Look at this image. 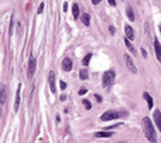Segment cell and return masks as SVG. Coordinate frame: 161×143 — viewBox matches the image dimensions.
Instances as JSON below:
<instances>
[{"label": "cell", "mask_w": 161, "mask_h": 143, "mask_svg": "<svg viewBox=\"0 0 161 143\" xmlns=\"http://www.w3.org/2000/svg\"><path fill=\"white\" fill-rule=\"evenodd\" d=\"M79 78L82 79V81H85V79H88V78H89V74H88L86 70H83V68L80 70V71H79Z\"/></svg>", "instance_id": "obj_18"}, {"label": "cell", "mask_w": 161, "mask_h": 143, "mask_svg": "<svg viewBox=\"0 0 161 143\" xmlns=\"http://www.w3.org/2000/svg\"><path fill=\"white\" fill-rule=\"evenodd\" d=\"M153 119H154L155 125H157V128H158V131L161 132V112L158 111V109H155L154 113H153Z\"/></svg>", "instance_id": "obj_8"}, {"label": "cell", "mask_w": 161, "mask_h": 143, "mask_svg": "<svg viewBox=\"0 0 161 143\" xmlns=\"http://www.w3.org/2000/svg\"><path fill=\"white\" fill-rule=\"evenodd\" d=\"M143 96H144V99L147 101V105H149V109L151 111L153 109V106H154V101H153V98H151V95H150L149 92H144L143 94Z\"/></svg>", "instance_id": "obj_10"}, {"label": "cell", "mask_w": 161, "mask_h": 143, "mask_svg": "<svg viewBox=\"0 0 161 143\" xmlns=\"http://www.w3.org/2000/svg\"><path fill=\"white\" fill-rule=\"evenodd\" d=\"M110 3V6H116V0H108Z\"/></svg>", "instance_id": "obj_26"}, {"label": "cell", "mask_w": 161, "mask_h": 143, "mask_svg": "<svg viewBox=\"0 0 161 143\" xmlns=\"http://www.w3.org/2000/svg\"><path fill=\"white\" fill-rule=\"evenodd\" d=\"M72 16H74V18H79V6L78 4L72 6Z\"/></svg>", "instance_id": "obj_16"}, {"label": "cell", "mask_w": 161, "mask_h": 143, "mask_svg": "<svg viewBox=\"0 0 161 143\" xmlns=\"http://www.w3.org/2000/svg\"><path fill=\"white\" fill-rule=\"evenodd\" d=\"M86 92H88L86 88H80V89H79V95H85Z\"/></svg>", "instance_id": "obj_23"}, {"label": "cell", "mask_w": 161, "mask_h": 143, "mask_svg": "<svg viewBox=\"0 0 161 143\" xmlns=\"http://www.w3.org/2000/svg\"><path fill=\"white\" fill-rule=\"evenodd\" d=\"M124 44H126V47L129 48V50H130V51H132V54H136V50H134V47H133V44L132 43H130V40H129V38H124Z\"/></svg>", "instance_id": "obj_17"}, {"label": "cell", "mask_w": 161, "mask_h": 143, "mask_svg": "<svg viewBox=\"0 0 161 143\" xmlns=\"http://www.w3.org/2000/svg\"><path fill=\"white\" fill-rule=\"evenodd\" d=\"M121 113L117 112V111H106V112L100 116V119L103 120V122H108V120H115L117 118H120Z\"/></svg>", "instance_id": "obj_3"}, {"label": "cell", "mask_w": 161, "mask_h": 143, "mask_svg": "<svg viewBox=\"0 0 161 143\" xmlns=\"http://www.w3.org/2000/svg\"><path fill=\"white\" fill-rule=\"evenodd\" d=\"M100 1H102V0H92V4H95V6H96V4H99Z\"/></svg>", "instance_id": "obj_27"}, {"label": "cell", "mask_w": 161, "mask_h": 143, "mask_svg": "<svg viewBox=\"0 0 161 143\" xmlns=\"http://www.w3.org/2000/svg\"><path fill=\"white\" fill-rule=\"evenodd\" d=\"M126 14H127V18H129L130 21H134V13H133V9L130 6H127Z\"/></svg>", "instance_id": "obj_15"}, {"label": "cell", "mask_w": 161, "mask_h": 143, "mask_svg": "<svg viewBox=\"0 0 161 143\" xmlns=\"http://www.w3.org/2000/svg\"><path fill=\"white\" fill-rule=\"evenodd\" d=\"M95 136H96V137H112V136H113V132H109V131L98 132Z\"/></svg>", "instance_id": "obj_12"}, {"label": "cell", "mask_w": 161, "mask_h": 143, "mask_svg": "<svg viewBox=\"0 0 161 143\" xmlns=\"http://www.w3.org/2000/svg\"><path fill=\"white\" fill-rule=\"evenodd\" d=\"M124 62H126V67L130 70V72H133V74H137V67H136V64H134L133 58H130V55H129V54H124Z\"/></svg>", "instance_id": "obj_5"}, {"label": "cell", "mask_w": 161, "mask_h": 143, "mask_svg": "<svg viewBox=\"0 0 161 143\" xmlns=\"http://www.w3.org/2000/svg\"><path fill=\"white\" fill-rule=\"evenodd\" d=\"M48 84H50V88H51V92L52 94H55L57 92V87H55V74L54 72H50V75H48Z\"/></svg>", "instance_id": "obj_6"}, {"label": "cell", "mask_w": 161, "mask_h": 143, "mask_svg": "<svg viewBox=\"0 0 161 143\" xmlns=\"http://www.w3.org/2000/svg\"><path fill=\"white\" fill-rule=\"evenodd\" d=\"M35 68H37V60L34 57H31L29 61V67H27V78H33L35 74Z\"/></svg>", "instance_id": "obj_4"}, {"label": "cell", "mask_w": 161, "mask_h": 143, "mask_svg": "<svg viewBox=\"0 0 161 143\" xmlns=\"http://www.w3.org/2000/svg\"><path fill=\"white\" fill-rule=\"evenodd\" d=\"M115 78H116V72L113 71V70L106 71L103 74V77H102V87H103V88L110 87V85L113 84V81H115Z\"/></svg>", "instance_id": "obj_2"}, {"label": "cell", "mask_w": 161, "mask_h": 143, "mask_svg": "<svg viewBox=\"0 0 161 143\" xmlns=\"http://www.w3.org/2000/svg\"><path fill=\"white\" fill-rule=\"evenodd\" d=\"M91 58H92V54H91V53H89V54H86V55L83 57V60H82V64H83V65L86 67L88 64L91 62Z\"/></svg>", "instance_id": "obj_20"}, {"label": "cell", "mask_w": 161, "mask_h": 143, "mask_svg": "<svg viewBox=\"0 0 161 143\" xmlns=\"http://www.w3.org/2000/svg\"><path fill=\"white\" fill-rule=\"evenodd\" d=\"M42 10H44V3H41L40 7H38V13H42Z\"/></svg>", "instance_id": "obj_24"}, {"label": "cell", "mask_w": 161, "mask_h": 143, "mask_svg": "<svg viewBox=\"0 0 161 143\" xmlns=\"http://www.w3.org/2000/svg\"><path fill=\"white\" fill-rule=\"evenodd\" d=\"M158 29H160V34H161V26H158Z\"/></svg>", "instance_id": "obj_30"}, {"label": "cell", "mask_w": 161, "mask_h": 143, "mask_svg": "<svg viewBox=\"0 0 161 143\" xmlns=\"http://www.w3.org/2000/svg\"><path fill=\"white\" fill-rule=\"evenodd\" d=\"M109 30H110V33L113 34V33H115V27H113V26H110V29H109Z\"/></svg>", "instance_id": "obj_28"}, {"label": "cell", "mask_w": 161, "mask_h": 143, "mask_svg": "<svg viewBox=\"0 0 161 143\" xmlns=\"http://www.w3.org/2000/svg\"><path fill=\"white\" fill-rule=\"evenodd\" d=\"M154 51H155V57H157V60L161 62V44L158 43V40H154Z\"/></svg>", "instance_id": "obj_9"}, {"label": "cell", "mask_w": 161, "mask_h": 143, "mask_svg": "<svg viewBox=\"0 0 161 143\" xmlns=\"http://www.w3.org/2000/svg\"><path fill=\"white\" fill-rule=\"evenodd\" d=\"M82 103H83V106H85V109H86V111H91V109H92V105H91V102L88 101V99H83V101H82Z\"/></svg>", "instance_id": "obj_21"}, {"label": "cell", "mask_w": 161, "mask_h": 143, "mask_svg": "<svg viewBox=\"0 0 161 143\" xmlns=\"http://www.w3.org/2000/svg\"><path fill=\"white\" fill-rule=\"evenodd\" d=\"M20 88H21V85H18L17 96H16V102H14V112H17L18 108H20Z\"/></svg>", "instance_id": "obj_13"}, {"label": "cell", "mask_w": 161, "mask_h": 143, "mask_svg": "<svg viewBox=\"0 0 161 143\" xmlns=\"http://www.w3.org/2000/svg\"><path fill=\"white\" fill-rule=\"evenodd\" d=\"M80 21L85 24V27H88V26L91 24V17H89V14H88V13L82 14V17H80Z\"/></svg>", "instance_id": "obj_14"}, {"label": "cell", "mask_w": 161, "mask_h": 143, "mask_svg": "<svg viewBox=\"0 0 161 143\" xmlns=\"http://www.w3.org/2000/svg\"><path fill=\"white\" fill-rule=\"evenodd\" d=\"M59 88L64 91L65 88H67V82H65V81H61V82H59Z\"/></svg>", "instance_id": "obj_22"}, {"label": "cell", "mask_w": 161, "mask_h": 143, "mask_svg": "<svg viewBox=\"0 0 161 143\" xmlns=\"http://www.w3.org/2000/svg\"><path fill=\"white\" fill-rule=\"evenodd\" d=\"M143 129H144V135L147 137V140L151 143L157 142V137H155V131H154V126H153V122L150 118H143Z\"/></svg>", "instance_id": "obj_1"}, {"label": "cell", "mask_w": 161, "mask_h": 143, "mask_svg": "<svg viewBox=\"0 0 161 143\" xmlns=\"http://www.w3.org/2000/svg\"><path fill=\"white\" fill-rule=\"evenodd\" d=\"M65 98H67L65 95H61V96H59V99H61V101H65Z\"/></svg>", "instance_id": "obj_29"}, {"label": "cell", "mask_w": 161, "mask_h": 143, "mask_svg": "<svg viewBox=\"0 0 161 143\" xmlns=\"http://www.w3.org/2000/svg\"><path fill=\"white\" fill-rule=\"evenodd\" d=\"M95 98H96V101H98V102H102V96H100V95H98V94H96V95H95Z\"/></svg>", "instance_id": "obj_25"}, {"label": "cell", "mask_w": 161, "mask_h": 143, "mask_svg": "<svg viewBox=\"0 0 161 143\" xmlns=\"http://www.w3.org/2000/svg\"><path fill=\"white\" fill-rule=\"evenodd\" d=\"M61 68H62V71L69 72L71 70H72V61L69 60V58H64L62 64H61Z\"/></svg>", "instance_id": "obj_7"}, {"label": "cell", "mask_w": 161, "mask_h": 143, "mask_svg": "<svg viewBox=\"0 0 161 143\" xmlns=\"http://www.w3.org/2000/svg\"><path fill=\"white\" fill-rule=\"evenodd\" d=\"M124 33H126V37L130 38V40H134V30H133L130 26H124Z\"/></svg>", "instance_id": "obj_11"}, {"label": "cell", "mask_w": 161, "mask_h": 143, "mask_svg": "<svg viewBox=\"0 0 161 143\" xmlns=\"http://www.w3.org/2000/svg\"><path fill=\"white\" fill-rule=\"evenodd\" d=\"M1 99H0V102H1V105H4L6 103V88H4V85H1Z\"/></svg>", "instance_id": "obj_19"}]
</instances>
